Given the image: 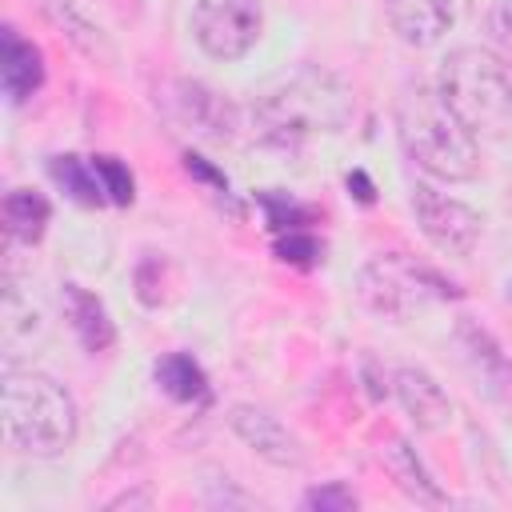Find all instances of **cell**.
Instances as JSON below:
<instances>
[{
  "label": "cell",
  "instance_id": "6da1fadb",
  "mask_svg": "<svg viewBox=\"0 0 512 512\" xmlns=\"http://www.w3.org/2000/svg\"><path fill=\"white\" fill-rule=\"evenodd\" d=\"M252 124L260 132V140L268 144H300L308 136L320 132H340L352 112V88L320 68V64H300L288 76H280L276 84H268L256 100H252Z\"/></svg>",
  "mask_w": 512,
  "mask_h": 512
},
{
  "label": "cell",
  "instance_id": "7a4b0ae2",
  "mask_svg": "<svg viewBox=\"0 0 512 512\" xmlns=\"http://www.w3.org/2000/svg\"><path fill=\"white\" fill-rule=\"evenodd\" d=\"M396 136L408 152V160L428 172L432 180H472L480 172V148L476 136L464 128V120L444 104V96L428 84H408L396 100Z\"/></svg>",
  "mask_w": 512,
  "mask_h": 512
},
{
  "label": "cell",
  "instance_id": "3957f363",
  "mask_svg": "<svg viewBox=\"0 0 512 512\" xmlns=\"http://www.w3.org/2000/svg\"><path fill=\"white\" fill-rule=\"evenodd\" d=\"M80 428L72 392L36 368H4V436L24 456H60Z\"/></svg>",
  "mask_w": 512,
  "mask_h": 512
},
{
  "label": "cell",
  "instance_id": "277c9868",
  "mask_svg": "<svg viewBox=\"0 0 512 512\" xmlns=\"http://www.w3.org/2000/svg\"><path fill=\"white\" fill-rule=\"evenodd\" d=\"M436 92L480 140H504L512 132V72L484 48H452L440 60Z\"/></svg>",
  "mask_w": 512,
  "mask_h": 512
},
{
  "label": "cell",
  "instance_id": "5b68a950",
  "mask_svg": "<svg viewBox=\"0 0 512 512\" xmlns=\"http://www.w3.org/2000/svg\"><path fill=\"white\" fill-rule=\"evenodd\" d=\"M460 296L456 284H448L436 268L404 256V252H380L360 272V300L368 312L384 320H408L424 312L436 300Z\"/></svg>",
  "mask_w": 512,
  "mask_h": 512
},
{
  "label": "cell",
  "instance_id": "8992f818",
  "mask_svg": "<svg viewBox=\"0 0 512 512\" xmlns=\"http://www.w3.org/2000/svg\"><path fill=\"white\" fill-rule=\"evenodd\" d=\"M192 40L212 60H240L252 52V44L264 32V8L260 0H196L192 4Z\"/></svg>",
  "mask_w": 512,
  "mask_h": 512
},
{
  "label": "cell",
  "instance_id": "52a82bcc",
  "mask_svg": "<svg viewBox=\"0 0 512 512\" xmlns=\"http://www.w3.org/2000/svg\"><path fill=\"white\" fill-rule=\"evenodd\" d=\"M412 212H416L420 232L444 256H468L480 240V212L468 208L464 200L440 192L436 184H424V180L412 184Z\"/></svg>",
  "mask_w": 512,
  "mask_h": 512
},
{
  "label": "cell",
  "instance_id": "ba28073f",
  "mask_svg": "<svg viewBox=\"0 0 512 512\" xmlns=\"http://www.w3.org/2000/svg\"><path fill=\"white\" fill-rule=\"evenodd\" d=\"M164 104H168L172 120L184 124L188 132H196L200 140H232L236 128H240L236 108L220 92H212L208 84H200V80H176V84H168Z\"/></svg>",
  "mask_w": 512,
  "mask_h": 512
},
{
  "label": "cell",
  "instance_id": "9c48e42d",
  "mask_svg": "<svg viewBox=\"0 0 512 512\" xmlns=\"http://www.w3.org/2000/svg\"><path fill=\"white\" fill-rule=\"evenodd\" d=\"M228 428H232L256 456H264V460L276 464V468H300V464H304L300 440H296L272 412H264V408H256V404H232Z\"/></svg>",
  "mask_w": 512,
  "mask_h": 512
},
{
  "label": "cell",
  "instance_id": "30bf717a",
  "mask_svg": "<svg viewBox=\"0 0 512 512\" xmlns=\"http://www.w3.org/2000/svg\"><path fill=\"white\" fill-rule=\"evenodd\" d=\"M392 396L400 400L404 416H408L420 432H436V428H444V424L452 420V400H448V392L436 384L432 372H424V368H416V364H400V368L392 372Z\"/></svg>",
  "mask_w": 512,
  "mask_h": 512
},
{
  "label": "cell",
  "instance_id": "8fae6325",
  "mask_svg": "<svg viewBox=\"0 0 512 512\" xmlns=\"http://www.w3.org/2000/svg\"><path fill=\"white\" fill-rule=\"evenodd\" d=\"M384 20L392 32L412 48H432L452 28V4L448 0H380Z\"/></svg>",
  "mask_w": 512,
  "mask_h": 512
},
{
  "label": "cell",
  "instance_id": "7c38bea8",
  "mask_svg": "<svg viewBox=\"0 0 512 512\" xmlns=\"http://www.w3.org/2000/svg\"><path fill=\"white\" fill-rule=\"evenodd\" d=\"M0 84L12 104H24L44 84V56L16 28H4V36H0Z\"/></svg>",
  "mask_w": 512,
  "mask_h": 512
},
{
  "label": "cell",
  "instance_id": "4fadbf2b",
  "mask_svg": "<svg viewBox=\"0 0 512 512\" xmlns=\"http://www.w3.org/2000/svg\"><path fill=\"white\" fill-rule=\"evenodd\" d=\"M64 312H68L72 332L84 344V352H108L116 344V324H112L104 300L96 292H88L84 284H64Z\"/></svg>",
  "mask_w": 512,
  "mask_h": 512
},
{
  "label": "cell",
  "instance_id": "5bb4252c",
  "mask_svg": "<svg viewBox=\"0 0 512 512\" xmlns=\"http://www.w3.org/2000/svg\"><path fill=\"white\" fill-rule=\"evenodd\" d=\"M456 336H460L464 356H468V364L476 368L480 384H484L500 404H512V364H508V356L496 348V340H492L484 328L468 324V320L456 328Z\"/></svg>",
  "mask_w": 512,
  "mask_h": 512
},
{
  "label": "cell",
  "instance_id": "9a60e30c",
  "mask_svg": "<svg viewBox=\"0 0 512 512\" xmlns=\"http://www.w3.org/2000/svg\"><path fill=\"white\" fill-rule=\"evenodd\" d=\"M4 232L16 240V244H36L44 232H48V220H52V208L48 200L36 192V188H12L4 196Z\"/></svg>",
  "mask_w": 512,
  "mask_h": 512
},
{
  "label": "cell",
  "instance_id": "2e32d148",
  "mask_svg": "<svg viewBox=\"0 0 512 512\" xmlns=\"http://www.w3.org/2000/svg\"><path fill=\"white\" fill-rule=\"evenodd\" d=\"M156 384L168 392L176 404H200L208 400V376L188 352H168L156 360Z\"/></svg>",
  "mask_w": 512,
  "mask_h": 512
},
{
  "label": "cell",
  "instance_id": "e0dca14e",
  "mask_svg": "<svg viewBox=\"0 0 512 512\" xmlns=\"http://www.w3.org/2000/svg\"><path fill=\"white\" fill-rule=\"evenodd\" d=\"M0 340H4V360L8 368H16V356L32 348V340H40V316L28 300H20L16 284H8L4 292V320H0Z\"/></svg>",
  "mask_w": 512,
  "mask_h": 512
},
{
  "label": "cell",
  "instance_id": "ac0fdd59",
  "mask_svg": "<svg viewBox=\"0 0 512 512\" xmlns=\"http://www.w3.org/2000/svg\"><path fill=\"white\" fill-rule=\"evenodd\" d=\"M384 464L388 472L396 476V484L416 500V504H444V492L436 488V480L424 472V464L416 460V452L404 444V440H392L384 448Z\"/></svg>",
  "mask_w": 512,
  "mask_h": 512
},
{
  "label": "cell",
  "instance_id": "d6986e66",
  "mask_svg": "<svg viewBox=\"0 0 512 512\" xmlns=\"http://www.w3.org/2000/svg\"><path fill=\"white\" fill-rule=\"evenodd\" d=\"M48 172H52V180H56L76 204H88V208L108 204L104 184H100L92 160H80V156H72V152H68V156H52V160H48Z\"/></svg>",
  "mask_w": 512,
  "mask_h": 512
},
{
  "label": "cell",
  "instance_id": "ffe728a7",
  "mask_svg": "<svg viewBox=\"0 0 512 512\" xmlns=\"http://www.w3.org/2000/svg\"><path fill=\"white\" fill-rule=\"evenodd\" d=\"M48 12H52V20L68 32V40L84 52V56H92V60H112V48H108V40H104V32L96 28V24H88L68 0H52L48 4Z\"/></svg>",
  "mask_w": 512,
  "mask_h": 512
},
{
  "label": "cell",
  "instance_id": "44dd1931",
  "mask_svg": "<svg viewBox=\"0 0 512 512\" xmlns=\"http://www.w3.org/2000/svg\"><path fill=\"white\" fill-rule=\"evenodd\" d=\"M92 168H96V176H100V184H104L108 204H132V196H136V180H132V172H128L124 160L100 152V156H92Z\"/></svg>",
  "mask_w": 512,
  "mask_h": 512
},
{
  "label": "cell",
  "instance_id": "7402d4cb",
  "mask_svg": "<svg viewBox=\"0 0 512 512\" xmlns=\"http://www.w3.org/2000/svg\"><path fill=\"white\" fill-rule=\"evenodd\" d=\"M276 256H280L284 264L312 268L316 260H324V248H320V240H316L308 228H292V232H284V236L276 240Z\"/></svg>",
  "mask_w": 512,
  "mask_h": 512
},
{
  "label": "cell",
  "instance_id": "603a6c76",
  "mask_svg": "<svg viewBox=\"0 0 512 512\" xmlns=\"http://www.w3.org/2000/svg\"><path fill=\"white\" fill-rule=\"evenodd\" d=\"M304 508H320V512H352V508H356V496H352V488H344V484L336 480V484L312 488V492L304 496Z\"/></svg>",
  "mask_w": 512,
  "mask_h": 512
},
{
  "label": "cell",
  "instance_id": "cb8c5ba5",
  "mask_svg": "<svg viewBox=\"0 0 512 512\" xmlns=\"http://www.w3.org/2000/svg\"><path fill=\"white\" fill-rule=\"evenodd\" d=\"M488 36L504 60H512V0H496L488 12Z\"/></svg>",
  "mask_w": 512,
  "mask_h": 512
},
{
  "label": "cell",
  "instance_id": "d4e9b609",
  "mask_svg": "<svg viewBox=\"0 0 512 512\" xmlns=\"http://www.w3.org/2000/svg\"><path fill=\"white\" fill-rule=\"evenodd\" d=\"M108 508H152V496H148V492H124V496H116Z\"/></svg>",
  "mask_w": 512,
  "mask_h": 512
},
{
  "label": "cell",
  "instance_id": "484cf974",
  "mask_svg": "<svg viewBox=\"0 0 512 512\" xmlns=\"http://www.w3.org/2000/svg\"><path fill=\"white\" fill-rule=\"evenodd\" d=\"M508 296H512V280H508Z\"/></svg>",
  "mask_w": 512,
  "mask_h": 512
}]
</instances>
